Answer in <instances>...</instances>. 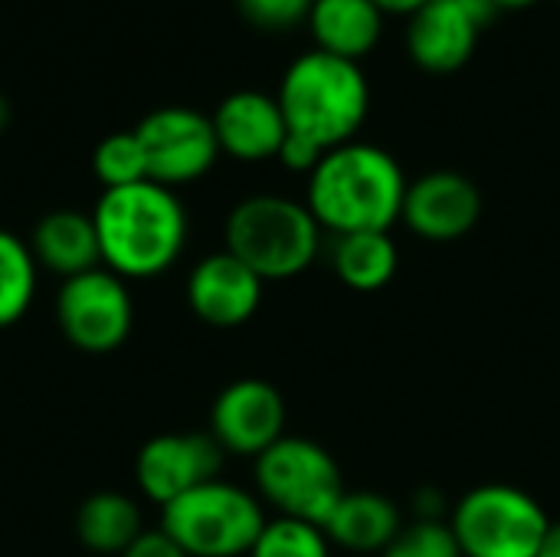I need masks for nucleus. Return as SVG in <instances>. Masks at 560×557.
Masks as SVG:
<instances>
[{
	"mask_svg": "<svg viewBox=\"0 0 560 557\" xmlns=\"http://www.w3.org/2000/svg\"><path fill=\"white\" fill-rule=\"evenodd\" d=\"M240 13L259 30H292L308 23L315 0H236Z\"/></svg>",
	"mask_w": 560,
	"mask_h": 557,
	"instance_id": "obj_25",
	"label": "nucleus"
},
{
	"mask_svg": "<svg viewBox=\"0 0 560 557\" xmlns=\"http://www.w3.org/2000/svg\"><path fill=\"white\" fill-rule=\"evenodd\" d=\"M499 10H522V7H532V3H538V0H492Z\"/></svg>",
	"mask_w": 560,
	"mask_h": 557,
	"instance_id": "obj_32",
	"label": "nucleus"
},
{
	"mask_svg": "<svg viewBox=\"0 0 560 557\" xmlns=\"http://www.w3.org/2000/svg\"><path fill=\"white\" fill-rule=\"evenodd\" d=\"M450 529L463 557H538L551 519L535 496L489 483L456 502Z\"/></svg>",
	"mask_w": 560,
	"mask_h": 557,
	"instance_id": "obj_7",
	"label": "nucleus"
},
{
	"mask_svg": "<svg viewBox=\"0 0 560 557\" xmlns=\"http://www.w3.org/2000/svg\"><path fill=\"white\" fill-rule=\"evenodd\" d=\"M26 243L33 250L36 266L59 279H72L79 272L102 266L95 220L92 213H82V210L59 207V210L43 213Z\"/></svg>",
	"mask_w": 560,
	"mask_h": 557,
	"instance_id": "obj_16",
	"label": "nucleus"
},
{
	"mask_svg": "<svg viewBox=\"0 0 560 557\" xmlns=\"http://www.w3.org/2000/svg\"><path fill=\"white\" fill-rule=\"evenodd\" d=\"M256 489L279 515L325 529L338 502L345 499V479L335 456L305 437H282L262 456H256Z\"/></svg>",
	"mask_w": 560,
	"mask_h": 557,
	"instance_id": "obj_6",
	"label": "nucleus"
},
{
	"mask_svg": "<svg viewBox=\"0 0 560 557\" xmlns=\"http://www.w3.org/2000/svg\"><path fill=\"white\" fill-rule=\"evenodd\" d=\"M276 102L289 128L285 138L325 158V151L354 141L368 118L371 89L358 62L308 49L282 72Z\"/></svg>",
	"mask_w": 560,
	"mask_h": 557,
	"instance_id": "obj_3",
	"label": "nucleus"
},
{
	"mask_svg": "<svg viewBox=\"0 0 560 557\" xmlns=\"http://www.w3.org/2000/svg\"><path fill=\"white\" fill-rule=\"evenodd\" d=\"M210 437L230 456H262L285 437V401L262 378L226 384L210 407Z\"/></svg>",
	"mask_w": 560,
	"mask_h": 557,
	"instance_id": "obj_11",
	"label": "nucleus"
},
{
	"mask_svg": "<svg viewBox=\"0 0 560 557\" xmlns=\"http://www.w3.org/2000/svg\"><path fill=\"white\" fill-rule=\"evenodd\" d=\"M407 174L394 154L368 141L325 151L308 174L305 207L328 236L390 233L404 213Z\"/></svg>",
	"mask_w": 560,
	"mask_h": 557,
	"instance_id": "obj_2",
	"label": "nucleus"
},
{
	"mask_svg": "<svg viewBox=\"0 0 560 557\" xmlns=\"http://www.w3.org/2000/svg\"><path fill=\"white\" fill-rule=\"evenodd\" d=\"M10 121H13V108H10V102H7V95L0 92V135L10 128Z\"/></svg>",
	"mask_w": 560,
	"mask_h": 557,
	"instance_id": "obj_31",
	"label": "nucleus"
},
{
	"mask_svg": "<svg viewBox=\"0 0 560 557\" xmlns=\"http://www.w3.org/2000/svg\"><path fill=\"white\" fill-rule=\"evenodd\" d=\"M381 557H463L459 542L443 519H417L397 532Z\"/></svg>",
	"mask_w": 560,
	"mask_h": 557,
	"instance_id": "obj_24",
	"label": "nucleus"
},
{
	"mask_svg": "<svg viewBox=\"0 0 560 557\" xmlns=\"http://www.w3.org/2000/svg\"><path fill=\"white\" fill-rule=\"evenodd\" d=\"M266 522L262 502L226 479L203 483L161 509V529L187 557H246Z\"/></svg>",
	"mask_w": 560,
	"mask_h": 557,
	"instance_id": "obj_5",
	"label": "nucleus"
},
{
	"mask_svg": "<svg viewBox=\"0 0 560 557\" xmlns=\"http://www.w3.org/2000/svg\"><path fill=\"white\" fill-rule=\"evenodd\" d=\"M262 286L266 282L246 263L220 250L194 263L187 276V305L210 328H240L259 312Z\"/></svg>",
	"mask_w": 560,
	"mask_h": 557,
	"instance_id": "obj_13",
	"label": "nucleus"
},
{
	"mask_svg": "<svg viewBox=\"0 0 560 557\" xmlns=\"http://www.w3.org/2000/svg\"><path fill=\"white\" fill-rule=\"evenodd\" d=\"M440 492H430V489H423L420 496H417V519H440Z\"/></svg>",
	"mask_w": 560,
	"mask_h": 557,
	"instance_id": "obj_28",
	"label": "nucleus"
},
{
	"mask_svg": "<svg viewBox=\"0 0 560 557\" xmlns=\"http://www.w3.org/2000/svg\"><path fill=\"white\" fill-rule=\"evenodd\" d=\"M135 135L144 148L148 181L171 190L207 177L220 158L210 115L187 105H164L148 112Z\"/></svg>",
	"mask_w": 560,
	"mask_h": 557,
	"instance_id": "obj_9",
	"label": "nucleus"
},
{
	"mask_svg": "<svg viewBox=\"0 0 560 557\" xmlns=\"http://www.w3.org/2000/svg\"><path fill=\"white\" fill-rule=\"evenodd\" d=\"M144 532L141 509L131 496L102 489L82 499L75 509V538L92 555H125V548Z\"/></svg>",
	"mask_w": 560,
	"mask_h": 557,
	"instance_id": "obj_19",
	"label": "nucleus"
},
{
	"mask_svg": "<svg viewBox=\"0 0 560 557\" xmlns=\"http://www.w3.org/2000/svg\"><path fill=\"white\" fill-rule=\"evenodd\" d=\"M102 266L125 282H144L171 272L187 250L190 217L177 190L138 181L102 190L92 207Z\"/></svg>",
	"mask_w": 560,
	"mask_h": 557,
	"instance_id": "obj_1",
	"label": "nucleus"
},
{
	"mask_svg": "<svg viewBox=\"0 0 560 557\" xmlns=\"http://www.w3.org/2000/svg\"><path fill=\"white\" fill-rule=\"evenodd\" d=\"M400 529L404 519L397 502L381 492H345V499L325 522L328 542L354 555H381Z\"/></svg>",
	"mask_w": 560,
	"mask_h": 557,
	"instance_id": "obj_18",
	"label": "nucleus"
},
{
	"mask_svg": "<svg viewBox=\"0 0 560 557\" xmlns=\"http://www.w3.org/2000/svg\"><path fill=\"white\" fill-rule=\"evenodd\" d=\"M92 174L102 184V190H115V187H128L138 181H148V161H144V148L131 131H115L105 135L95 151H92Z\"/></svg>",
	"mask_w": 560,
	"mask_h": 557,
	"instance_id": "obj_22",
	"label": "nucleus"
},
{
	"mask_svg": "<svg viewBox=\"0 0 560 557\" xmlns=\"http://www.w3.org/2000/svg\"><path fill=\"white\" fill-rule=\"evenodd\" d=\"M220 154L243 161V164H259L269 158H279L285 144V118L276 102V95L259 92V89H240L230 92L210 115Z\"/></svg>",
	"mask_w": 560,
	"mask_h": 557,
	"instance_id": "obj_14",
	"label": "nucleus"
},
{
	"mask_svg": "<svg viewBox=\"0 0 560 557\" xmlns=\"http://www.w3.org/2000/svg\"><path fill=\"white\" fill-rule=\"evenodd\" d=\"M482 26L450 0H430L407 23L410 59L433 76H450L463 69L479 43Z\"/></svg>",
	"mask_w": 560,
	"mask_h": 557,
	"instance_id": "obj_15",
	"label": "nucleus"
},
{
	"mask_svg": "<svg viewBox=\"0 0 560 557\" xmlns=\"http://www.w3.org/2000/svg\"><path fill=\"white\" fill-rule=\"evenodd\" d=\"M384 13H400V16H413L420 7H427L430 0H374Z\"/></svg>",
	"mask_w": 560,
	"mask_h": 557,
	"instance_id": "obj_29",
	"label": "nucleus"
},
{
	"mask_svg": "<svg viewBox=\"0 0 560 557\" xmlns=\"http://www.w3.org/2000/svg\"><path fill=\"white\" fill-rule=\"evenodd\" d=\"M226 453L210 433H158L135 456V483L148 502L164 509L190 489L220 479Z\"/></svg>",
	"mask_w": 560,
	"mask_h": 557,
	"instance_id": "obj_10",
	"label": "nucleus"
},
{
	"mask_svg": "<svg viewBox=\"0 0 560 557\" xmlns=\"http://www.w3.org/2000/svg\"><path fill=\"white\" fill-rule=\"evenodd\" d=\"M246 557H331V542L318 525L276 515L262 525L253 552Z\"/></svg>",
	"mask_w": 560,
	"mask_h": 557,
	"instance_id": "obj_23",
	"label": "nucleus"
},
{
	"mask_svg": "<svg viewBox=\"0 0 560 557\" xmlns=\"http://www.w3.org/2000/svg\"><path fill=\"white\" fill-rule=\"evenodd\" d=\"M39 266L26 240L0 227V332L13 328L33 309Z\"/></svg>",
	"mask_w": 560,
	"mask_h": 557,
	"instance_id": "obj_21",
	"label": "nucleus"
},
{
	"mask_svg": "<svg viewBox=\"0 0 560 557\" xmlns=\"http://www.w3.org/2000/svg\"><path fill=\"white\" fill-rule=\"evenodd\" d=\"M322 233L305 204L279 194H253L226 213L223 250L262 282H282L302 276L318 259Z\"/></svg>",
	"mask_w": 560,
	"mask_h": 557,
	"instance_id": "obj_4",
	"label": "nucleus"
},
{
	"mask_svg": "<svg viewBox=\"0 0 560 557\" xmlns=\"http://www.w3.org/2000/svg\"><path fill=\"white\" fill-rule=\"evenodd\" d=\"M331 269L354 292L384 289L400 266L397 243L390 233H345L331 236Z\"/></svg>",
	"mask_w": 560,
	"mask_h": 557,
	"instance_id": "obj_20",
	"label": "nucleus"
},
{
	"mask_svg": "<svg viewBox=\"0 0 560 557\" xmlns=\"http://www.w3.org/2000/svg\"><path fill=\"white\" fill-rule=\"evenodd\" d=\"M315 49L358 62L384 33V10L374 0H315L308 13Z\"/></svg>",
	"mask_w": 560,
	"mask_h": 557,
	"instance_id": "obj_17",
	"label": "nucleus"
},
{
	"mask_svg": "<svg viewBox=\"0 0 560 557\" xmlns=\"http://www.w3.org/2000/svg\"><path fill=\"white\" fill-rule=\"evenodd\" d=\"M482 217L479 187L456 171H430L407 184L400 220L430 243H453L472 233Z\"/></svg>",
	"mask_w": 560,
	"mask_h": 557,
	"instance_id": "obj_12",
	"label": "nucleus"
},
{
	"mask_svg": "<svg viewBox=\"0 0 560 557\" xmlns=\"http://www.w3.org/2000/svg\"><path fill=\"white\" fill-rule=\"evenodd\" d=\"M538 557H560V522L558 525L551 522V529H548V535H545V542L538 548Z\"/></svg>",
	"mask_w": 560,
	"mask_h": 557,
	"instance_id": "obj_30",
	"label": "nucleus"
},
{
	"mask_svg": "<svg viewBox=\"0 0 560 557\" xmlns=\"http://www.w3.org/2000/svg\"><path fill=\"white\" fill-rule=\"evenodd\" d=\"M56 325L75 351H118L135 328V299L128 282L105 266L62 279L56 292Z\"/></svg>",
	"mask_w": 560,
	"mask_h": 557,
	"instance_id": "obj_8",
	"label": "nucleus"
},
{
	"mask_svg": "<svg viewBox=\"0 0 560 557\" xmlns=\"http://www.w3.org/2000/svg\"><path fill=\"white\" fill-rule=\"evenodd\" d=\"M121 557H187L164 529H144Z\"/></svg>",
	"mask_w": 560,
	"mask_h": 557,
	"instance_id": "obj_26",
	"label": "nucleus"
},
{
	"mask_svg": "<svg viewBox=\"0 0 560 557\" xmlns=\"http://www.w3.org/2000/svg\"><path fill=\"white\" fill-rule=\"evenodd\" d=\"M450 3H456L459 10H466L479 26H489L495 20V13H499V7L492 0H450Z\"/></svg>",
	"mask_w": 560,
	"mask_h": 557,
	"instance_id": "obj_27",
	"label": "nucleus"
}]
</instances>
